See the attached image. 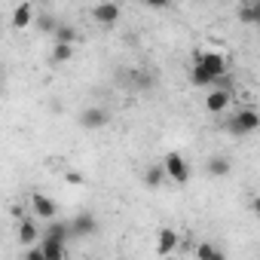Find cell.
I'll list each match as a JSON object with an SVG mask.
<instances>
[{
  "label": "cell",
  "mask_w": 260,
  "mask_h": 260,
  "mask_svg": "<svg viewBox=\"0 0 260 260\" xmlns=\"http://www.w3.org/2000/svg\"><path fill=\"white\" fill-rule=\"evenodd\" d=\"M223 128H226L233 138H245V135H251V132H257V128H260V113L254 107H242L239 113H233L226 119Z\"/></svg>",
  "instance_id": "cell-1"
},
{
  "label": "cell",
  "mask_w": 260,
  "mask_h": 260,
  "mask_svg": "<svg viewBox=\"0 0 260 260\" xmlns=\"http://www.w3.org/2000/svg\"><path fill=\"white\" fill-rule=\"evenodd\" d=\"M162 166H166V172H169V178H172L175 184H187V181H190V166H187V159H184L181 153H169V156L162 159Z\"/></svg>",
  "instance_id": "cell-2"
},
{
  "label": "cell",
  "mask_w": 260,
  "mask_h": 260,
  "mask_svg": "<svg viewBox=\"0 0 260 260\" xmlns=\"http://www.w3.org/2000/svg\"><path fill=\"white\" fill-rule=\"evenodd\" d=\"M196 64H202V68H205L208 74H214L217 80L226 74V58H223L220 52H199V55H196Z\"/></svg>",
  "instance_id": "cell-3"
},
{
  "label": "cell",
  "mask_w": 260,
  "mask_h": 260,
  "mask_svg": "<svg viewBox=\"0 0 260 260\" xmlns=\"http://www.w3.org/2000/svg\"><path fill=\"white\" fill-rule=\"evenodd\" d=\"M107 119H110V113H107L104 107H86V110L80 113V125H83V128H92V132H95V128H104Z\"/></svg>",
  "instance_id": "cell-4"
},
{
  "label": "cell",
  "mask_w": 260,
  "mask_h": 260,
  "mask_svg": "<svg viewBox=\"0 0 260 260\" xmlns=\"http://www.w3.org/2000/svg\"><path fill=\"white\" fill-rule=\"evenodd\" d=\"M98 230V220L89 214V211H80L74 220H71V233H74V239H86V236H92Z\"/></svg>",
  "instance_id": "cell-5"
},
{
  "label": "cell",
  "mask_w": 260,
  "mask_h": 260,
  "mask_svg": "<svg viewBox=\"0 0 260 260\" xmlns=\"http://www.w3.org/2000/svg\"><path fill=\"white\" fill-rule=\"evenodd\" d=\"M119 7L116 4H110V0H104V4H98L95 10H92V19L98 22V25H116L119 22Z\"/></svg>",
  "instance_id": "cell-6"
},
{
  "label": "cell",
  "mask_w": 260,
  "mask_h": 260,
  "mask_svg": "<svg viewBox=\"0 0 260 260\" xmlns=\"http://www.w3.org/2000/svg\"><path fill=\"white\" fill-rule=\"evenodd\" d=\"M31 208H34V214H40V217H46V220H52L55 211H58L55 199H49V196H43V193H34V196H31Z\"/></svg>",
  "instance_id": "cell-7"
},
{
  "label": "cell",
  "mask_w": 260,
  "mask_h": 260,
  "mask_svg": "<svg viewBox=\"0 0 260 260\" xmlns=\"http://www.w3.org/2000/svg\"><path fill=\"white\" fill-rule=\"evenodd\" d=\"M226 104H230V89H211L208 92V98H205V107H208V113H223L226 110Z\"/></svg>",
  "instance_id": "cell-8"
},
{
  "label": "cell",
  "mask_w": 260,
  "mask_h": 260,
  "mask_svg": "<svg viewBox=\"0 0 260 260\" xmlns=\"http://www.w3.org/2000/svg\"><path fill=\"white\" fill-rule=\"evenodd\" d=\"M74 233H71V223H64V220H49L46 223V230H43V239H58V242H68Z\"/></svg>",
  "instance_id": "cell-9"
},
{
  "label": "cell",
  "mask_w": 260,
  "mask_h": 260,
  "mask_svg": "<svg viewBox=\"0 0 260 260\" xmlns=\"http://www.w3.org/2000/svg\"><path fill=\"white\" fill-rule=\"evenodd\" d=\"M190 83H193V86H199V89H202V86H217V77H214V74H208L202 64H196V61H193V71H190Z\"/></svg>",
  "instance_id": "cell-10"
},
{
  "label": "cell",
  "mask_w": 260,
  "mask_h": 260,
  "mask_svg": "<svg viewBox=\"0 0 260 260\" xmlns=\"http://www.w3.org/2000/svg\"><path fill=\"white\" fill-rule=\"evenodd\" d=\"M239 19L245 25H260V0H251V4H242Z\"/></svg>",
  "instance_id": "cell-11"
},
{
  "label": "cell",
  "mask_w": 260,
  "mask_h": 260,
  "mask_svg": "<svg viewBox=\"0 0 260 260\" xmlns=\"http://www.w3.org/2000/svg\"><path fill=\"white\" fill-rule=\"evenodd\" d=\"M205 169H208V175H211V178H226L233 166H230V159H226V156H211Z\"/></svg>",
  "instance_id": "cell-12"
},
{
  "label": "cell",
  "mask_w": 260,
  "mask_h": 260,
  "mask_svg": "<svg viewBox=\"0 0 260 260\" xmlns=\"http://www.w3.org/2000/svg\"><path fill=\"white\" fill-rule=\"evenodd\" d=\"M175 245H178V233L175 230H159V245H156V254H172L175 251Z\"/></svg>",
  "instance_id": "cell-13"
},
{
  "label": "cell",
  "mask_w": 260,
  "mask_h": 260,
  "mask_svg": "<svg viewBox=\"0 0 260 260\" xmlns=\"http://www.w3.org/2000/svg\"><path fill=\"white\" fill-rule=\"evenodd\" d=\"M43 254H46V260H64V242H58V239H43Z\"/></svg>",
  "instance_id": "cell-14"
},
{
  "label": "cell",
  "mask_w": 260,
  "mask_h": 260,
  "mask_svg": "<svg viewBox=\"0 0 260 260\" xmlns=\"http://www.w3.org/2000/svg\"><path fill=\"white\" fill-rule=\"evenodd\" d=\"M74 58V43H55L52 46V64H64Z\"/></svg>",
  "instance_id": "cell-15"
},
{
  "label": "cell",
  "mask_w": 260,
  "mask_h": 260,
  "mask_svg": "<svg viewBox=\"0 0 260 260\" xmlns=\"http://www.w3.org/2000/svg\"><path fill=\"white\" fill-rule=\"evenodd\" d=\"M31 19H34L31 4H19V7H16V13H13V28H25Z\"/></svg>",
  "instance_id": "cell-16"
},
{
  "label": "cell",
  "mask_w": 260,
  "mask_h": 260,
  "mask_svg": "<svg viewBox=\"0 0 260 260\" xmlns=\"http://www.w3.org/2000/svg\"><path fill=\"white\" fill-rule=\"evenodd\" d=\"M169 172H166V166H150L147 169V175H144V184L150 187V190H156L159 184H162V178H166Z\"/></svg>",
  "instance_id": "cell-17"
},
{
  "label": "cell",
  "mask_w": 260,
  "mask_h": 260,
  "mask_svg": "<svg viewBox=\"0 0 260 260\" xmlns=\"http://www.w3.org/2000/svg\"><path fill=\"white\" fill-rule=\"evenodd\" d=\"M19 239L25 242V245H31V242H37L40 239V233H37V226H34V220H22V226H19Z\"/></svg>",
  "instance_id": "cell-18"
},
{
  "label": "cell",
  "mask_w": 260,
  "mask_h": 260,
  "mask_svg": "<svg viewBox=\"0 0 260 260\" xmlns=\"http://www.w3.org/2000/svg\"><path fill=\"white\" fill-rule=\"evenodd\" d=\"M77 31L71 28V25H58V31L52 34V43H77Z\"/></svg>",
  "instance_id": "cell-19"
},
{
  "label": "cell",
  "mask_w": 260,
  "mask_h": 260,
  "mask_svg": "<svg viewBox=\"0 0 260 260\" xmlns=\"http://www.w3.org/2000/svg\"><path fill=\"white\" fill-rule=\"evenodd\" d=\"M37 28L43 31V34H55L58 31V22H55V16H49V13H43V16H37Z\"/></svg>",
  "instance_id": "cell-20"
},
{
  "label": "cell",
  "mask_w": 260,
  "mask_h": 260,
  "mask_svg": "<svg viewBox=\"0 0 260 260\" xmlns=\"http://www.w3.org/2000/svg\"><path fill=\"white\" fill-rule=\"evenodd\" d=\"M196 257H199V260H220L223 251H217L214 245H199V248H196Z\"/></svg>",
  "instance_id": "cell-21"
},
{
  "label": "cell",
  "mask_w": 260,
  "mask_h": 260,
  "mask_svg": "<svg viewBox=\"0 0 260 260\" xmlns=\"http://www.w3.org/2000/svg\"><path fill=\"white\" fill-rule=\"evenodd\" d=\"M144 7H150V10H166V7H172V0H144Z\"/></svg>",
  "instance_id": "cell-22"
},
{
  "label": "cell",
  "mask_w": 260,
  "mask_h": 260,
  "mask_svg": "<svg viewBox=\"0 0 260 260\" xmlns=\"http://www.w3.org/2000/svg\"><path fill=\"white\" fill-rule=\"evenodd\" d=\"M251 211H254V214H257V217H260V196H257V199H254V202H251Z\"/></svg>",
  "instance_id": "cell-23"
},
{
  "label": "cell",
  "mask_w": 260,
  "mask_h": 260,
  "mask_svg": "<svg viewBox=\"0 0 260 260\" xmlns=\"http://www.w3.org/2000/svg\"><path fill=\"white\" fill-rule=\"evenodd\" d=\"M257 28H260V25H257Z\"/></svg>",
  "instance_id": "cell-24"
}]
</instances>
